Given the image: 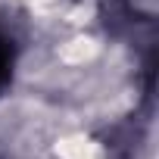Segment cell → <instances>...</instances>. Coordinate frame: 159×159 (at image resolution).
<instances>
[{"label": "cell", "instance_id": "obj_1", "mask_svg": "<svg viewBox=\"0 0 159 159\" xmlns=\"http://www.w3.org/2000/svg\"><path fill=\"white\" fill-rule=\"evenodd\" d=\"M7 72H10V47H7L3 38H0V81L7 78Z\"/></svg>", "mask_w": 159, "mask_h": 159}]
</instances>
